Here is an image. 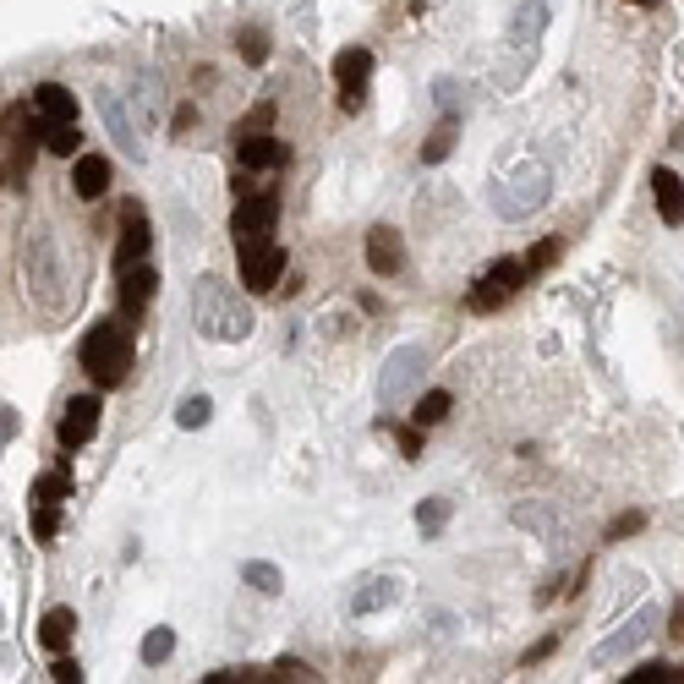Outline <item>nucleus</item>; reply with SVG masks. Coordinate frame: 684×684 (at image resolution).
Masks as SVG:
<instances>
[{
	"label": "nucleus",
	"mask_w": 684,
	"mask_h": 684,
	"mask_svg": "<svg viewBox=\"0 0 684 684\" xmlns=\"http://www.w3.org/2000/svg\"><path fill=\"white\" fill-rule=\"evenodd\" d=\"M77 362H83V373L94 378L99 389L126 384V373H132V329H126V323H94V329L83 334Z\"/></svg>",
	"instance_id": "obj_1"
},
{
	"label": "nucleus",
	"mask_w": 684,
	"mask_h": 684,
	"mask_svg": "<svg viewBox=\"0 0 684 684\" xmlns=\"http://www.w3.org/2000/svg\"><path fill=\"white\" fill-rule=\"evenodd\" d=\"M192 312H197V329L208 334V340H247L252 334V312L236 301L225 280H214V274H203L192 291Z\"/></svg>",
	"instance_id": "obj_2"
},
{
	"label": "nucleus",
	"mask_w": 684,
	"mask_h": 684,
	"mask_svg": "<svg viewBox=\"0 0 684 684\" xmlns=\"http://www.w3.org/2000/svg\"><path fill=\"white\" fill-rule=\"evenodd\" d=\"M274 219H280V197H274V192H252V197H241L236 214H230V236H236V252L263 247V241L274 236Z\"/></svg>",
	"instance_id": "obj_3"
},
{
	"label": "nucleus",
	"mask_w": 684,
	"mask_h": 684,
	"mask_svg": "<svg viewBox=\"0 0 684 684\" xmlns=\"http://www.w3.org/2000/svg\"><path fill=\"white\" fill-rule=\"evenodd\" d=\"M367 77H373V50L351 44V50H340V55H334V83H340V110H345V115H356V110H362Z\"/></svg>",
	"instance_id": "obj_4"
},
{
	"label": "nucleus",
	"mask_w": 684,
	"mask_h": 684,
	"mask_svg": "<svg viewBox=\"0 0 684 684\" xmlns=\"http://www.w3.org/2000/svg\"><path fill=\"white\" fill-rule=\"evenodd\" d=\"M241 258V285H247L252 296H269L274 285L285 280V252L274 247V241H263V247H252V252H236Z\"/></svg>",
	"instance_id": "obj_5"
},
{
	"label": "nucleus",
	"mask_w": 684,
	"mask_h": 684,
	"mask_svg": "<svg viewBox=\"0 0 684 684\" xmlns=\"http://www.w3.org/2000/svg\"><path fill=\"white\" fill-rule=\"evenodd\" d=\"M148 252H154V225H148V214L137 203H126V230H121V241H115V274L148 263Z\"/></svg>",
	"instance_id": "obj_6"
},
{
	"label": "nucleus",
	"mask_w": 684,
	"mask_h": 684,
	"mask_svg": "<svg viewBox=\"0 0 684 684\" xmlns=\"http://www.w3.org/2000/svg\"><path fill=\"white\" fill-rule=\"evenodd\" d=\"M154 291H159V274L148 269V263H137V269L115 274V301H121V318H126V323L143 318V307L154 301Z\"/></svg>",
	"instance_id": "obj_7"
},
{
	"label": "nucleus",
	"mask_w": 684,
	"mask_h": 684,
	"mask_svg": "<svg viewBox=\"0 0 684 684\" xmlns=\"http://www.w3.org/2000/svg\"><path fill=\"white\" fill-rule=\"evenodd\" d=\"M652 630H657V608L646 602L641 613H630V619L619 624V635H613V641H602V646H597V663H619V657H630Z\"/></svg>",
	"instance_id": "obj_8"
},
{
	"label": "nucleus",
	"mask_w": 684,
	"mask_h": 684,
	"mask_svg": "<svg viewBox=\"0 0 684 684\" xmlns=\"http://www.w3.org/2000/svg\"><path fill=\"white\" fill-rule=\"evenodd\" d=\"M55 433H61V449H83L88 438L99 433V400H94V394H77V400L66 405V416H61Z\"/></svg>",
	"instance_id": "obj_9"
},
{
	"label": "nucleus",
	"mask_w": 684,
	"mask_h": 684,
	"mask_svg": "<svg viewBox=\"0 0 684 684\" xmlns=\"http://www.w3.org/2000/svg\"><path fill=\"white\" fill-rule=\"evenodd\" d=\"M367 269H373L378 280H389V274H400V269H405V247H400V230H389V225L367 230Z\"/></svg>",
	"instance_id": "obj_10"
},
{
	"label": "nucleus",
	"mask_w": 684,
	"mask_h": 684,
	"mask_svg": "<svg viewBox=\"0 0 684 684\" xmlns=\"http://www.w3.org/2000/svg\"><path fill=\"white\" fill-rule=\"evenodd\" d=\"M236 143H241V165H247V170H280V165H291V148H285L280 137H269V132L236 137Z\"/></svg>",
	"instance_id": "obj_11"
},
{
	"label": "nucleus",
	"mask_w": 684,
	"mask_h": 684,
	"mask_svg": "<svg viewBox=\"0 0 684 684\" xmlns=\"http://www.w3.org/2000/svg\"><path fill=\"white\" fill-rule=\"evenodd\" d=\"M72 192L88 197V203L110 192V159H104V154H77V165H72Z\"/></svg>",
	"instance_id": "obj_12"
},
{
	"label": "nucleus",
	"mask_w": 684,
	"mask_h": 684,
	"mask_svg": "<svg viewBox=\"0 0 684 684\" xmlns=\"http://www.w3.org/2000/svg\"><path fill=\"white\" fill-rule=\"evenodd\" d=\"M652 192H657V214H663V225H684V181L674 176L668 165L652 170Z\"/></svg>",
	"instance_id": "obj_13"
},
{
	"label": "nucleus",
	"mask_w": 684,
	"mask_h": 684,
	"mask_svg": "<svg viewBox=\"0 0 684 684\" xmlns=\"http://www.w3.org/2000/svg\"><path fill=\"white\" fill-rule=\"evenodd\" d=\"M33 115L39 121H77V99L61 83H44V88H33Z\"/></svg>",
	"instance_id": "obj_14"
},
{
	"label": "nucleus",
	"mask_w": 684,
	"mask_h": 684,
	"mask_svg": "<svg viewBox=\"0 0 684 684\" xmlns=\"http://www.w3.org/2000/svg\"><path fill=\"white\" fill-rule=\"evenodd\" d=\"M72 635H77V613L72 608H50L39 619V641L50 646V652H66L72 646Z\"/></svg>",
	"instance_id": "obj_15"
},
{
	"label": "nucleus",
	"mask_w": 684,
	"mask_h": 684,
	"mask_svg": "<svg viewBox=\"0 0 684 684\" xmlns=\"http://www.w3.org/2000/svg\"><path fill=\"white\" fill-rule=\"evenodd\" d=\"M44 148H50V154H61V159H72L77 154V148H83V143H77V121H44Z\"/></svg>",
	"instance_id": "obj_16"
},
{
	"label": "nucleus",
	"mask_w": 684,
	"mask_h": 684,
	"mask_svg": "<svg viewBox=\"0 0 684 684\" xmlns=\"http://www.w3.org/2000/svg\"><path fill=\"white\" fill-rule=\"evenodd\" d=\"M449 405H455V400H449V389H427L422 400H416L411 422H416V427H438V422L449 416Z\"/></svg>",
	"instance_id": "obj_17"
},
{
	"label": "nucleus",
	"mask_w": 684,
	"mask_h": 684,
	"mask_svg": "<svg viewBox=\"0 0 684 684\" xmlns=\"http://www.w3.org/2000/svg\"><path fill=\"white\" fill-rule=\"evenodd\" d=\"M241 581H247L252 591H263V597H274V591L285 586V575H280V564H263V559H252V564H241Z\"/></svg>",
	"instance_id": "obj_18"
},
{
	"label": "nucleus",
	"mask_w": 684,
	"mask_h": 684,
	"mask_svg": "<svg viewBox=\"0 0 684 684\" xmlns=\"http://www.w3.org/2000/svg\"><path fill=\"white\" fill-rule=\"evenodd\" d=\"M33 498H39V504H66V498H72V477H66V471H44V477L33 482Z\"/></svg>",
	"instance_id": "obj_19"
},
{
	"label": "nucleus",
	"mask_w": 684,
	"mask_h": 684,
	"mask_svg": "<svg viewBox=\"0 0 684 684\" xmlns=\"http://www.w3.org/2000/svg\"><path fill=\"white\" fill-rule=\"evenodd\" d=\"M504 301H509V291H504V285H498V280H488V274H482V280L471 285L466 307H471V312H493V307H504Z\"/></svg>",
	"instance_id": "obj_20"
},
{
	"label": "nucleus",
	"mask_w": 684,
	"mask_h": 684,
	"mask_svg": "<svg viewBox=\"0 0 684 684\" xmlns=\"http://www.w3.org/2000/svg\"><path fill=\"white\" fill-rule=\"evenodd\" d=\"M449 148H455V115H449V121H444V126H438V132L422 143V165H444V159H449Z\"/></svg>",
	"instance_id": "obj_21"
},
{
	"label": "nucleus",
	"mask_w": 684,
	"mask_h": 684,
	"mask_svg": "<svg viewBox=\"0 0 684 684\" xmlns=\"http://www.w3.org/2000/svg\"><path fill=\"white\" fill-rule=\"evenodd\" d=\"M170 652H176V630H165V624H159V630H148V635H143V663H148V668L165 663Z\"/></svg>",
	"instance_id": "obj_22"
},
{
	"label": "nucleus",
	"mask_w": 684,
	"mask_h": 684,
	"mask_svg": "<svg viewBox=\"0 0 684 684\" xmlns=\"http://www.w3.org/2000/svg\"><path fill=\"white\" fill-rule=\"evenodd\" d=\"M449 520V498H427L422 509H416V526H422V537H438Z\"/></svg>",
	"instance_id": "obj_23"
},
{
	"label": "nucleus",
	"mask_w": 684,
	"mask_h": 684,
	"mask_svg": "<svg viewBox=\"0 0 684 684\" xmlns=\"http://www.w3.org/2000/svg\"><path fill=\"white\" fill-rule=\"evenodd\" d=\"M236 50L247 55V66H263V61H269V33H263V28H241Z\"/></svg>",
	"instance_id": "obj_24"
},
{
	"label": "nucleus",
	"mask_w": 684,
	"mask_h": 684,
	"mask_svg": "<svg viewBox=\"0 0 684 684\" xmlns=\"http://www.w3.org/2000/svg\"><path fill=\"white\" fill-rule=\"evenodd\" d=\"M208 416H214V400H208V394H187V400H181V411H176V422H181V427H203Z\"/></svg>",
	"instance_id": "obj_25"
},
{
	"label": "nucleus",
	"mask_w": 684,
	"mask_h": 684,
	"mask_svg": "<svg viewBox=\"0 0 684 684\" xmlns=\"http://www.w3.org/2000/svg\"><path fill=\"white\" fill-rule=\"evenodd\" d=\"M684 674H674L668 663H641L635 674H624V684H679Z\"/></svg>",
	"instance_id": "obj_26"
},
{
	"label": "nucleus",
	"mask_w": 684,
	"mask_h": 684,
	"mask_svg": "<svg viewBox=\"0 0 684 684\" xmlns=\"http://www.w3.org/2000/svg\"><path fill=\"white\" fill-rule=\"evenodd\" d=\"M389 597H394V581H367V591L351 602V608H356V613H373V608H384Z\"/></svg>",
	"instance_id": "obj_27"
},
{
	"label": "nucleus",
	"mask_w": 684,
	"mask_h": 684,
	"mask_svg": "<svg viewBox=\"0 0 684 684\" xmlns=\"http://www.w3.org/2000/svg\"><path fill=\"white\" fill-rule=\"evenodd\" d=\"M55 531H61V504H39V515H33V537L55 542Z\"/></svg>",
	"instance_id": "obj_28"
},
{
	"label": "nucleus",
	"mask_w": 684,
	"mask_h": 684,
	"mask_svg": "<svg viewBox=\"0 0 684 684\" xmlns=\"http://www.w3.org/2000/svg\"><path fill=\"white\" fill-rule=\"evenodd\" d=\"M635 531H646V515L641 509H624V515L608 526V542H624V537H635Z\"/></svg>",
	"instance_id": "obj_29"
},
{
	"label": "nucleus",
	"mask_w": 684,
	"mask_h": 684,
	"mask_svg": "<svg viewBox=\"0 0 684 684\" xmlns=\"http://www.w3.org/2000/svg\"><path fill=\"white\" fill-rule=\"evenodd\" d=\"M269 126H274V104H258V110H252L247 121L236 126V137H252V132H269Z\"/></svg>",
	"instance_id": "obj_30"
},
{
	"label": "nucleus",
	"mask_w": 684,
	"mask_h": 684,
	"mask_svg": "<svg viewBox=\"0 0 684 684\" xmlns=\"http://www.w3.org/2000/svg\"><path fill=\"white\" fill-rule=\"evenodd\" d=\"M559 252H564V247H559L553 236H548V241H537V247H531V258H526V269H531V274H537V269H548V263L559 258Z\"/></svg>",
	"instance_id": "obj_31"
},
{
	"label": "nucleus",
	"mask_w": 684,
	"mask_h": 684,
	"mask_svg": "<svg viewBox=\"0 0 684 684\" xmlns=\"http://www.w3.org/2000/svg\"><path fill=\"white\" fill-rule=\"evenodd\" d=\"M394 444H400L405 460H422V433L416 427H394Z\"/></svg>",
	"instance_id": "obj_32"
},
{
	"label": "nucleus",
	"mask_w": 684,
	"mask_h": 684,
	"mask_svg": "<svg viewBox=\"0 0 684 684\" xmlns=\"http://www.w3.org/2000/svg\"><path fill=\"white\" fill-rule=\"evenodd\" d=\"M269 679H312V668L301 663V657H280V663L269 668Z\"/></svg>",
	"instance_id": "obj_33"
},
{
	"label": "nucleus",
	"mask_w": 684,
	"mask_h": 684,
	"mask_svg": "<svg viewBox=\"0 0 684 684\" xmlns=\"http://www.w3.org/2000/svg\"><path fill=\"white\" fill-rule=\"evenodd\" d=\"M50 679H55V684H77V679H83V668H77V663H66V657H61V663L50 668Z\"/></svg>",
	"instance_id": "obj_34"
},
{
	"label": "nucleus",
	"mask_w": 684,
	"mask_h": 684,
	"mask_svg": "<svg viewBox=\"0 0 684 684\" xmlns=\"http://www.w3.org/2000/svg\"><path fill=\"white\" fill-rule=\"evenodd\" d=\"M553 646H559V641H553V635H548V641H537V646H531V652H526V663H542V657H553Z\"/></svg>",
	"instance_id": "obj_35"
},
{
	"label": "nucleus",
	"mask_w": 684,
	"mask_h": 684,
	"mask_svg": "<svg viewBox=\"0 0 684 684\" xmlns=\"http://www.w3.org/2000/svg\"><path fill=\"white\" fill-rule=\"evenodd\" d=\"M668 635H674V641L684 646V602H679V613H674V630H668Z\"/></svg>",
	"instance_id": "obj_36"
},
{
	"label": "nucleus",
	"mask_w": 684,
	"mask_h": 684,
	"mask_svg": "<svg viewBox=\"0 0 684 684\" xmlns=\"http://www.w3.org/2000/svg\"><path fill=\"white\" fill-rule=\"evenodd\" d=\"M630 6H646V11H657V0H630Z\"/></svg>",
	"instance_id": "obj_37"
}]
</instances>
